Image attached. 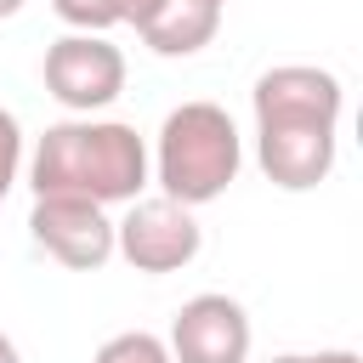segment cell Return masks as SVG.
I'll return each instance as SVG.
<instances>
[{"mask_svg": "<svg viewBox=\"0 0 363 363\" xmlns=\"http://www.w3.org/2000/svg\"><path fill=\"white\" fill-rule=\"evenodd\" d=\"M28 233L68 272H96V267L113 261V221L91 199H34Z\"/></svg>", "mask_w": 363, "mask_h": 363, "instance_id": "6", "label": "cell"}, {"mask_svg": "<svg viewBox=\"0 0 363 363\" xmlns=\"http://www.w3.org/2000/svg\"><path fill=\"white\" fill-rule=\"evenodd\" d=\"M255 159L284 193H306L335 170V125H255Z\"/></svg>", "mask_w": 363, "mask_h": 363, "instance_id": "8", "label": "cell"}, {"mask_svg": "<svg viewBox=\"0 0 363 363\" xmlns=\"http://www.w3.org/2000/svg\"><path fill=\"white\" fill-rule=\"evenodd\" d=\"M17 11H23V0H0V23H6V17H17Z\"/></svg>", "mask_w": 363, "mask_h": 363, "instance_id": "16", "label": "cell"}, {"mask_svg": "<svg viewBox=\"0 0 363 363\" xmlns=\"http://www.w3.org/2000/svg\"><path fill=\"white\" fill-rule=\"evenodd\" d=\"M216 6H227V0H216Z\"/></svg>", "mask_w": 363, "mask_h": 363, "instance_id": "18", "label": "cell"}, {"mask_svg": "<svg viewBox=\"0 0 363 363\" xmlns=\"http://www.w3.org/2000/svg\"><path fill=\"white\" fill-rule=\"evenodd\" d=\"M216 28H221L216 0H164V11L142 28V40L159 57H193V51H204L216 40Z\"/></svg>", "mask_w": 363, "mask_h": 363, "instance_id": "9", "label": "cell"}, {"mask_svg": "<svg viewBox=\"0 0 363 363\" xmlns=\"http://www.w3.org/2000/svg\"><path fill=\"white\" fill-rule=\"evenodd\" d=\"M147 164H153V182L164 199L199 210L233 187V176L244 164V136L221 102H182L164 113L159 147Z\"/></svg>", "mask_w": 363, "mask_h": 363, "instance_id": "2", "label": "cell"}, {"mask_svg": "<svg viewBox=\"0 0 363 363\" xmlns=\"http://www.w3.org/2000/svg\"><path fill=\"white\" fill-rule=\"evenodd\" d=\"M250 108H255V125H335L340 130L346 91L318 62H278L255 79Z\"/></svg>", "mask_w": 363, "mask_h": 363, "instance_id": "5", "label": "cell"}, {"mask_svg": "<svg viewBox=\"0 0 363 363\" xmlns=\"http://www.w3.org/2000/svg\"><path fill=\"white\" fill-rule=\"evenodd\" d=\"M272 363H306V357H301V352H284V357H272Z\"/></svg>", "mask_w": 363, "mask_h": 363, "instance_id": "17", "label": "cell"}, {"mask_svg": "<svg viewBox=\"0 0 363 363\" xmlns=\"http://www.w3.org/2000/svg\"><path fill=\"white\" fill-rule=\"evenodd\" d=\"M250 312L221 295L204 289L193 301H182L176 323H170V363H250Z\"/></svg>", "mask_w": 363, "mask_h": 363, "instance_id": "7", "label": "cell"}, {"mask_svg": "<svg viewBox=\"0 0 363 363\" xmlns=\"http://www.w3.org/2000/svg\"><path fill=\"white\" fill-rule=\"evenodd\" d=\"M108 11H113V23H125V28H147L159 11H164V0H108Z\"/></svg>", "mask_w": 363, "mask_h": 363, "instance_id": "13", "label": "cell"}, {"mask_svg": "<svg viewBox=\"0 0 363 363\" xmlns=\"http://www.w3.org/2000/svg\"><path fill=\"white\" fill-rule=\"evenodd\" d=\"M153 182L147 142L125 119H62L28 153L34 199H91V204H130Z\"/></svg>", "mask_w": 363, "mask_h": 363, "instance_id": "1", "label": "cell"}, {"mask_svg": "<svg viewBox=\"0 0 363 363\" xmlns=\"http://www.w3.org/2000/svg\"><path fill=\"white\" fill-rule=\"evenodd\" d=\"M45 91L68 113H96L125 91V51L108 45V34H62L45 45Z\"/></svg>", "mask_w": 363, "mask_h": 363, "instance_id": "3", "label": "cell"}, {"mask_svg": "<svg viewBox=\"0 0 363 363\" xmlns=\"http://www.w3.org/2000/svg\"><path fill=\"white\" fill-rule=\"evenodd\" d=\"M17 170H23V130H17V119L0 108V204H6V193L17 187Z\"/></svg>", "mask_w": 363, "mask_h": 363, "instance_id": "12", "label": "cell"}, {"mask_svg": "<svg viewBox=\"0 0 363 363\" xmlns=\"http://www.w3.org/2000/svg\"><path fill=\"white\" fill-rule=\"evenodd\" d=\"M306 363H363V357L346 352V346H335V352H318V357H306Z\"/></svg>", "mask_w": 363, "mask_h": 363, "instance_id": "14", "label": "cell"}, {"mask_svg": "<svg viewBox=\"0 0 363 363\" xmlns=\"http://www.w3.org/2000/svg\"><path fill=\"white\" fill-rule=\"evenodd\" d=\"M51 11H57L74 34H108V28H113L108 0H51Z\"/></svg>", "mask_w": 363, "mask_h": 363, "instance_id": "11", "label": "cell"}, {"mask_svg": "<svg viewBox=\"0 0 363 363\" xmlns=\"http://www.w3.org/2000/svg\"><path fill=\"white\" fill-rule=\"evenodd\" d=\"M204 233L193 221L187 204L176 199H130L125 221H113V255H125L136 272H182L193 255H199Z\"/></svg>", "mask_w": 363, "mask_h": 363, "instance_id": "4", "label": "cell"}, {"mask_svg": "<svg viewBox=\"0 0 363 363\" xmlns=\"http://www.w3.org/2000/svg\"><path fill=\"white\" fill-rule=\"evenodd\" d=\"M91 363H170V346L159 335H147V329H125V335L102 340Z\"/></svg>", "mask_w": 363, "mask_h": 363, "instance_id": "10", "label": "cell"}, {"mask_svg": "<svg viewBox=\"0 0 363 363\" xmlns=\"http://www.w3.org/2000/svg\"><path fill=\"white\" fill-rule=\"evenodd\" d=\"M0 363H23V357H17V346H11V335H0Z\"/></svg>", "mask_w": 363, "mask_h": 363, "instance_id": "15", "label": "cell"}]
</instances>
